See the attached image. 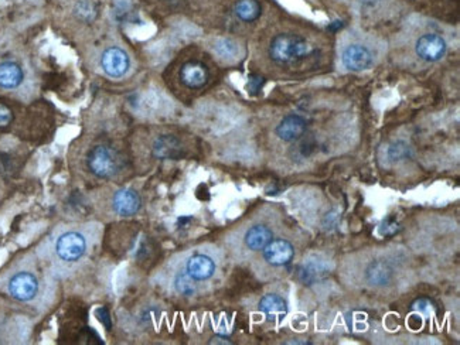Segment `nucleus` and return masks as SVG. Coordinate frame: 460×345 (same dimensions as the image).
Wrapping results in <instances>:
<instances>
[{"instance_id": "nucleus-1", "label": "nucleus", "mask_w": 460, "mask_h": 345, "mask_svg": "<svg viewBox=\"0 0 460 345\" xmlns=\"http://www.w3.org/2000/svg\"><path fill=\"white\" fill-rule=\"evenodd\" d=\"M313 52L311 45L298 34H279L270 45V57L278 64H294L305 60Z\"/></svg>"}, {"instance_id": "nucleus-2", "label": "nucleus", "mask_w": 460, "mask_h": 345, "mask_svg": "<svg viewBox=\"0 0 460 345\" xmlns=\"http://www.w3.org/2000/svg\"><path fill=\"white\" fill-rule=\"evenodd\" d=\"M88 170L98 179H112L119 171V156L107 144L92 147L87 156Z\"/></svg>"}, {"instance_id": "nucleus-3", "label": "nucleus", "mask_w": 460, "mask_h": 345, "mask_svg": "<svg viewBox=\"0 0 460 345\" xmlns=\"http://www.w3.org/2000/svg\"><path fill=\"white\" fill-rule=\"evenodd\" d=\"M87 251V242L80 232L69 231L63 234L56 243V254L61 260L76 262L80 260Z\"/></svg>"}, {"instance_id": "nucleus-4", "label": "nucleus", "mask_w": 460, "mask_h": 345, "mask_svg": "<svg viewBox=\"0 0 460 345\" xmlns=\"http://www.w3.org/2000/svg\"><path fill=\"white\" fill-rule=\"evenodd\" d=\"M101 67L108 77L120 78L129 71L131 60L122 48L109 47L101 56Z\"/></svg>"}, {"instance_id": "nucleus-5", "label": "nucleus", "mask_w": 460, "mask_h": 345, "mask_svg": "<svg viewBox=\"0 0 460 345\" xmlns=\"http://www.w3.org/2000/svg\"><path fill=\"white\" fill-rule=\"evenodd\" d=\"M39 293V279L30 272H20L9 282V294L14 300L30 302Z\"/></svg>"}, {"instance_id": "nucleus-6", "label": "nucleus", "mask_w": 460, "mask_h": 345, "mask_svg": "<svg viewBox=\"0 0 460 345\" xmlns=\"http://www.w3.org/2000/svg\"><path fill=\"white\" fill-rule=\"evenodd\" d=\"M415 50L418 57L422 58L424 61L437 63L445 57L448 45L446 41L439 34L429 33L419 37V40L417 41Z\"/></svg>"}, {"instance_id": "nucleus-7", "label": "nucleus", "mask_w": 460, "mask_h": 345, "mask_svg": "<svg viewBox=\"0 0 460 345\" xmlns=\"http://www.w3.org/2000/svg\"><path fill=\"white\" fill-rule=\"evenodd\" d=\"M262 251L265 260L272 266H285L295 256L294 245L286 239H272Z\"/></svg>"}, {"instance_id": "nucleus-8", "label": "nucleus", "mask_w": 460, "mask_h": 345, "mask_svg": "<svg viewBox=\"0 0 460 345\" xmlns=\"http://www.w3.org/2000/svg\"><path fill=\"white\" fill-rule=\"evenodd\" d=\"M342 61L347 69L360 72V71L369 69L373 65L374 56L367 47L360 45V44H353V45H349L343 52Z\"/></svg>"}, {"instance_id": "nucleus-9", "label": "nucleus", "mask_w": 460, "mask_h": 345, "mask_svg": "<svg viewBox=\"0 0 460 345\" xmlns=\"http://www.w3.org/2000/svg\"><path fill=\"white\" fill-rule=\"evenodd\" d=\"M210 80L208 68L200 61H188L180 69V81L190 89H200Z\"/></svg>"}, {"instance_id": "nucleus-10", "label": "nucleus", "mask_w": 460, "mask_h": 345, "mask_svg": "<svg viewBox=\"0 0 460 345\" xmlns=\"http://www.w3.org/2000/svg\"><path fill=\"white\" fill-rule=\"evenodd\" d=\"M142 207L140 197L135 190L122 188L113 194L112 208L120 216H132Z\"/></svg>"}, {"instance_id": "nucleus-11", "label": "nucleus", "mask_w": 460, "mask_h": 345, "mask_svg": "<svg viewBox=\"0 0 460 345\" xmlns=\"http://www.w3.org/2000/svg\"><path fill=\"white\" fill-rule=\"evenodd\" d=\"M307 129L306 120L299 115H289L276 126V135L283 142L299 140Z\"/></svg>"}, {"instance_id": "nucleus-12", "label": "nucleus", "mask_w": 460, "mask_h": 345, "mask_svg": "<svg viewBox=\"0 0 460 345\" xmlns=\"http://www.w3.org/2000/svg\"><path fill=\"white\" fill-rule=\"evenodd\" d=\"M187 275L196 282L208 280L215 274V262L203 254L191 256L186 265Z\"/></svg>"}, {"instance_id": "nucleus-13", "label": "nucleus", "mask_w": 460, "mask_h": 345, "mask_svg": "<svg viewBox=\"0 0 460 345\" xmlns=\"http://www.w3.org/2000/svg\"><path fill=\"white\" fill-rule=\"evenodd\" d=\"M153 156L160 160H177L183 156L182 142L173 135H162L155 140Z\"/></svg>"}, {"instance_id": "nucleus-14", "label": "nucleus", "mask_w": 460, "mask_h": 345, "mask_svg": "<svg viewBox=\"0 0 460 345\" xmlns=\"http://www.w3.org/2000/svg\"><path fill=\"white\" fill-rule=\"evenodd\" d=\"M259 310L270 322H281L287 314V304L281 296L270 293L261 299Z\"/></svg>"}, {"instance_id": "nucleus-15", "label": "nucleus", "mask_w": 460, "mask_h": 345, "mask_svg": "<svg viewBox=\"0 0 460 345\" xmlns=\"http://www.w3.org/2000/svg\"><path fill=\"white\" fill-rule=\"evenodd\" d=\"M394 276V270L388 262L374 260L366 269V280L375 287L390 285Z\"/></svg>"}, {"instance_id": "nucleus-16", "label": "nucleus", "mask_w": 460, "mask_h": 345, "mask_svg": "<svg viewBox=\"0 0 460 345\" xmlns=\"http://www.w3.org/2000/svg\"><path fill=\"white\" fill-rule=\"evenodd\" d=\"M24 80L23 68L14 61H5L0 64V88L14 89Z\"/></svg>"}, {"instance_id": "nucleus-17", "label": "nucleus", "mask_w": 460, "mask_h": 345, "mask_svg": "<svg viewBox=\"0 0 460 345\" xmlns=\"http://www.w3.org/2000/svg\"><path fill=\"white\" fill-rule=\"evenodd\" d=\"M274 239L272 231L266 225H254L245 234V245L251 251H262Z\"/></svg>"}, {"instance_id": "nucleus-18", "label": "nucleus", "mask_w": 460, "mask_h": 345, "mask_svg": "<svg viewBox=\"0 0 460 345\" xmlns=\"http://www.w3.org/2000/svg\"><path fill=\"white\" fill-rule=\"evenodd\" d=\"M261 5L258 0H238L234 8L235 16L245 23L255 21L261 16Z\"/></svg>"}, {"instance_id": "nucleus-19", "label": "nucleus", "mask_w": 460, "mask_h": 345, "mask_svg": "<svg viewBox=\"0 0 460 345\" xmlns=\"http://www.w3.org/2000/svg\"><path fill=\"white\" fill-rule=\"evenodd\" d=\"M175 287L176 290L182 294V296H193L196 293V286H195V280H193L187 272H180L176 279H175Z\"/></svg>"}, {"instance_id": "nucleus-20", "label": "nucleus", "mask_w": 460, "mask_h": 345, "mask_svg": "<svg viewBox=\"0 0 460 345\" xmlns=\"http://www.w3.org/2000/svg\"><path fill=\"white\" fill-rule=\"evenodd\" d=\"M410 156V149L409 146L404 142H397L393 143L388 149V159L390 162L395 163V162H402L406 160Z\"/></svg>"}, {"instance_id": "nucleus-21", "label": "nucleus", "mask_w": 460, "mask_h": 345, "mask_svg": "<svg viewBox=\"0 0 460 345\" xmlns=\"http://www.w3.org/2000/svg\"><path fill=\"white\" fill-rule=\"evenodd\" d=\"M319 274H322L320 267H318L316 265H313V263H307V265H303L299 269V279L305 285H311L314 280L319 278Z\"/></svg>"}, {"instance_id": "nucleus-22", "label": "nucleus", "mask_w": 460, "mask_h": 345, "mask_svg": "<svg viewBox=\"0 0 460 345\" xmlns=\"http://www.w3.org/2000/svg\"><path fill=\"white\" fill-rule=\"evenodd\" d=\"M413 310L415 313H418L419 315H422L425 318H429V317H432L435 314V310H437V307H435L433 302H430L429 299L422 298V299H418V300L414 302Z\"/></svg>"}, {"instance_id": "nucleus-23", "label": "nucleus", "mask_w": 460, "mask_h": 345, "mask_svg": "<svg viewBox=\"0 0 460 345\" xmlns=\"http://www.w3.org/2000/svg\"><path fill=\"white\" fill-rule=\"evenodd\" d=\"M215 52L221 57H232L237 54V45L231 40H220L215 44Z\"/></svg>"}, {"instance_id": "nucleus-24", "label": "nucleus", "mask_w": 460, "mask_h": 345, "mask_svg": "<svg viewBox=\"0 0 460 345\" xmlns=\"http://www.w3.org/2000/svg\"><path fill=\"white\" fill-rule=\"evenodd\" d=\"M399 230H401L399 224L395 223V221H393V219H386V221H384V223L380 225V234L382 236H393Z\"/></svg>"}, {"instance_id": "nucleus-25", "label": "nucleus", "mask_w": 460, "mask_h": 345, "mask_svg": "<svg viewBox=\"0 0 460 345\" xmlns=\"http://www.w3.org/2000/svg\"><path fill=\"white\" fill-rule=\"evenodd\" d=\"M95 315H96V318H98V322H100L107 330H111V329H112L111 313H109V310H108L105 306H102V307H100V309H96V310H95Z\"/></svg>"}, {"instance_id": "nucleus-26", "label": "nucleus", "mask_w": 460, "mask_h": 345, "mask_svg": "<svg viewBox=\"0 0 460 345\" xmlns=\"http://www.w3.org/2000/svg\"><path fill=\"white\" fill-rule=\"evenodd\" d=\"M13 122V112L5 104H0V128H6Z\"/></svg>"}, {"instance_id": "nucleus-27", "label": "nucleus", "mask_w": 460, "mask_h": 345, "mask_svg": "<svg viewBox=\"0 0 460 345\" xmlns=\"http://www.w3.org/2000/svg\"><path fill=\"white\" fill-rule=\"evenodd\" d=\"M76 12L78 16L84 17V19H89V14H95L94 12V6L89 3V2H85V0H81V2L77 5L76 8Z\"/></svg>"}, {"instance_id": "nucleus-28", "label": "nucleus", "mask_w": 460, "mask_h": 345, "mask_svg": "<svg viewBox=\"0 0 460 345\" xmlns=\"http://www.w3.org/2000/svg\"><path fill=\"white\" fill-rule=\"evenodd\" d=\"M265 84V80L259 76H251L248 81V92L250 93H258Z\"/></svg>"}, {"instance_id": "nucleus-29", "label": "nucleus", "mask_w": 460, "mask_h": 345, "mask_svg": "<svg viewBox=\"0 0 460 345\" xmlns=\"http://www.w3.org/2000/svg\"><path fill=\"white\" fill-rule=\"evenodd\" d=\"M210 344H224V345H230L232 344V341L227 337V335H215L210 340Z\"/></svg>"}]
</instances>
